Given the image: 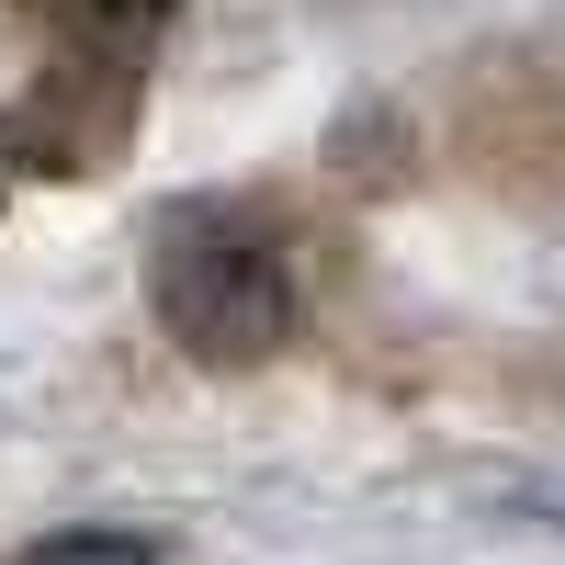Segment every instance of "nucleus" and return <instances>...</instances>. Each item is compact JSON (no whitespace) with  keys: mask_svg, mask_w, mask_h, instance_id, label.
I'll return each instance as SVG.
<instances>
[{"mask_svg":"<svg viewBox=\"0 0 565 565\" xmlns=\"http://www.w3.org/2000/svg\"><path fill=\"white\" fill-rule=\"evenodd\" d=\"M148 306L193 362L238 373L295 340V260L238 204H159L148 226Z\"/></svg>","mask_w":565,"mask_h":565,"instance_id":"1","label":"nucleus"},{"mask_svg":"<svg viewBox=\"0 0 565 565\" xmlns=\"http://www.w3.org/2000/svg\"><path fill=\"white\" fill-rule=\"evenodd\" d=\"M12 565H159V543H148V532H103V521H79V532L23 543Z\"/></svg>","mask_w":565,"mask_h":565,"instance_id":"2","label":"nucleus"}]
</instances>
